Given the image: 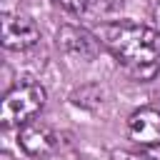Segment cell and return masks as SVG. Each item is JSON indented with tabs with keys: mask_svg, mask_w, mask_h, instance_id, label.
Returning <instances> with one entry per match:
<instances>
[{
	"mask_svg": "<svg viewBox=\"0 0 160 160\" xmlns=\"http://www.w3.org/2000/svg\"><path fill=\"white\" fill-rule=\"evenodd\" d=\"M100 42L112 58L138 80H150L160 70V32L130 20L102 22L98 30Z\"/></svg>",
	"mask_w": 160,
	"mask_h": 160,
	"instance_id": "1",
	"label": "cell"
},
{
	"mask_svg": "<svg viewBox=\"0 0 160 160\" xmlns=\"http://www.w3.org/2000/svg\"><path fill=\"white\" fill-rule=\"evenodd\" d=\"M45 108V88L38 82H20L12 90L5 92L0 105V122L5 128L10 125H25L30 122L40 110Z\"/></svg>",
	"mask_w": 160,
	"mask_h": 160,
	"instance_id": "2",
	"label": "cell"
},
{
	"mask_svg": "<svg viewBox=\"0 0 160 160\" xmlns=\"http://www.w3.org/2000/svg\"><path fill=\"white\" fill-rule=\"evenodd\" d=\"M58 48L75 60L90 62L100 52V38L80 25H62L58 30Z\"/></svg>",
	"mask_w": 160,
	"mask_h": 160,
	"instance_id": "3",
	"label": "cell"
},
{
	"mask_svg": "<svg viewBox=\"0 0 160 160\" xmlns=\"http://www.w3.org/2000/svg\"><path fill=\"white\" fill-rule=\"evenodd\" d=\"M18 142L30 158H48L60 148V135L50 125H45L40 120H30V122L20 125Z\"/></svg>",
	"mask_w": 160,
	"mask_h": 160,
	"instance_id": "4",
	"label": "cell"
},
{
	"mask_svg": "<svg viewBox=\"0 0 160 160\" xmlns=\"http://www.w3.org/2000/svg\"><path fill=\"white\" fill-rule=\"evenodd\" d=\"M40 40V30L32 18L22 12L2 15V45L8 50H28Z\"/></svg>",
	"mask_w": 160,
	"mask_h": 160,
	"instance_id": "5",
	"label": "cell"
},
{
	"mask_svg": "<svg viewBox=\"0 0 160 160\" xmlns=\"http://www.w3.org/2000/svg\"><path fill=\"white\" fill-rule=\"evenodd\" d=\"M128 135L138 145H160V110L140 108L128 118Z\"/></svg>",
	"mask_w": 160,
	"mask_h": 160,
	"instance_id": "6",
	"label": "cell"
},
{
	"mask_svg": "<svg viewBox=\"0 0 160 160\" xmlns=\"http://www.w3.org/2000/svg\"><path fill=\"white\" fill-rule=\"evenodd\" d=\"M68 12L80 18H110L120 12L125 0H58Z\"/></svg>",
	"mask_w": 160,
	"mask_h": 160,
	"instance_id": "7",
	"label": "cell"
},
{
	"mask_svg": "<svg viewBox=\"0 0 160 160\" xmlns=\"http://www.w3.org/2000/svg\"><path fill=\"white\" fill-rule=\"evenodd\" d=\"M115 160H152L145 152H115Z\"/></svg>",
	"mask_w": 160,
	"mask_h": 160,
	"instance_id": "8",
	"label": "cell"
}]
</instances>
